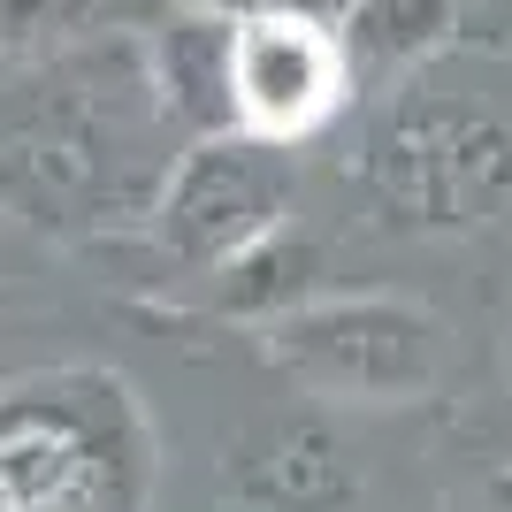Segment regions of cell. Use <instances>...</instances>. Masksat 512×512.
<instances>
[{
	"mask_svg": "<svg viewBox=\"0 0 512 512\" xmlns=\"http://www.w3.org/2000/svg\"><path fill=\"white\" fill-rule=\"evenodd\" d=\"M299 16H306V0H299Z\"/></svg>",
	"mask_w": 512,
	"mask_h": 512,
	"instance_id": "cell-3",
	"label": "cell"
},
{
	"mask_svg": "<svg viewBox=\"0 0 512 512\" xmlns=\"http://www.w3.org/2000/svg\"><path fill=\"white\" fill-rule=\"evenodd\" d=\"M207 8H245V0H207Z\"/></svg>",
	"mask_w": 512,
	"mask_h": 512,
	"instance_id": "cell-2",
	"label": "cell"
},
{
	"mask_svg": "<svg viewBox=\"0 0 512 512\" xmlns=\"http://www.w3.org/2000/svg\"><path fill=\"white\" fill-rule=\"evenodd\" d=\"M230 92L253 130H306L337 100V46L314 31V16H253L230 39Z\"/></svg>",
	"mask_w": 512,
	"mask_h": 512,
	"instance_id": "cell-1",
	"label": "cell"
}]
</instances>
